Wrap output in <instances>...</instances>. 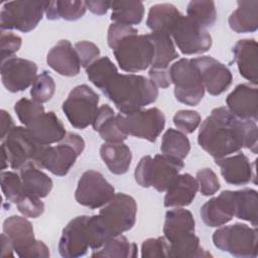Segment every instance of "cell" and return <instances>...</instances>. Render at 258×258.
<instances>
[{"mask_svg": "<svg viewBox=\"0 0 258 258\" xmlns=\"http://www.w3.org/2000/svg\"><path fill=\"white\" fill-rule=\"evenodd\" d=\"M173 124L184 134L192 133L201 124L202 117L194 110H179L173 116Z\"/></svg>", "mask_w": 258, "mask_h": 258, "instance_id": "44", "label": "cell"}, {"mask_svg": "<svg viewBox=\"0 0 258 258\" xmlns=\"http://www.w3.org/2000/svg\"><path fill=\"white\" fill-rule=\"evenodd\" d=\"M17 210L20 214L27 218H38L44 212V204L37 197L26 194L17 204Z\"/></svg>", "mask_w": 258, "mask_h": 258, "instance_id": "47", "label": "cell"}, {"mask_svg": "<svg viewBox=\"0 0 258 258\" xmlns=\"http://www.w3.org/2000/svg\"><path fill=\"white\" fill-rule=\"evenodd\" d=\"M257 137L256 121L239 119L227 107H218L202 122L198 143L217 159L239 152L243 147L256 154Z\"/></svg>", "mask_w": 258, "mask_h": 258, "instance_id": "1", "label": "cell"}, {"mask_svg": "<svg viewBox=\"0 0 258 258\" xmlns=\"http://www.w3.org/2000/svg\"><path fill=\"white\" fill-rule=\"evenodd\" d=\"M111 238L99 215L78 216L63 228L58 253L64 258H78L87 254L89 248L100 249Z\"/></svg>", "mask_w": 258, "mask_h": 258, "instance_id": "3", "label": "cell"}, {"mask_svg": "<svg viewBox=\"0 0 258 258\" xmlns=\"http://www.w3.org/2000/svg\"><path fill=\"white\" fill-rule=\"evenodd\" d=\"M198 189V181L191 174H178L165 190L163 205L166 208L186 207L195 200Z\"/></svg>", "mask_w": 258, "mask_h": 258, "instance_id": "26", "label": "cell"}, {"mask_svg": "<svg viewBox=\"0 0 258 258\" xmlns=\"http://www.w3.org/2000/svg\"><path fill=\"white\" fill-rule=\"evenodd\" d=\"M99 95L91 87L83 84L70 92L61 109L73 127L85 129L94 121L99 109Z\"/></svg>", "mask_w": 258, "mask_h": 258, "instance_id": "13", "label": "cell"}, {"mask_svg": "<svg viewBox=\"0 0 258 258\" xmlns=\"http://www.w3.org/2000/svg\"><path fill=\"white\" fill-rule=\"evenodd\" d=\"M0 180L1 189L5 199L12 204L16 205L27 194L19 173L17 174L14 171L2 170L0 173Z\"/></svg>", "mask_w": 258, "mask_h": 258, "instance_id": "41", "label": "cell"}, {"mask_svg": "<svg viewBox=\"0 0 258 258\" xmlns=\"http://www.w3.org/2000/svg\"><path fill=\"white\" fill-rule=\"evenodd\" d=\"M135 32H138V30L132 26L113 22L112 24H110L108 28V34H107L108 45L112 47L123 37Z\"/></svg>", "mask_w": 258, "mask_h": 258, "instance_id": "50", "label": "cell"}, {"mask_svg": "<svg viewBox=\"0 0 258 258\" xmlns=\"http://www.w3.org/2000/svg\"><path fill=\"white\" fill-rule=\"evenodd\" d=\"M175 99L187 106L199 105L205 96V86L191 58H180L169 68Z\"/></svg>", "mask_w": 258, "mask_h": 258, "instance_id": "8", "label": "cell"}, {"mask_svg": "<svg viewBox=\"0 0 258 258\" xmlns=\"http://www.w3.org/2000/svg\"><path fill=\"white\" fill-rule=\"evenodd\" d=\"M234 61L236 62L240 75L257 86L258 84V45L253 38H244L236 42L233 49Z\"/></svg>", "mask_w": 258, "mask_h": 258, "instance_id": "24", "label": "cell"}, {"mask_svg": "<svg viewBox=\"0 0 258 258\" xmlns=\"http://www.w3.org/2000/svg\"><path fill=\"white\" fill-rule=\"evenodd\" d=\"M136 215V201L124 192L115 194L99 212V217L111 237L131 230L135 225Z\"/></svg>", "mask_w": 258, "mask_h": 258, "instance_id": "11", "label": "cell"}, {"mask_svg": "<svg viewBox=\"0 0 258 258\" xmlns=\"http://www.w3.org/2000/svg\"><path fill=\"white\" fill-rule=\"evenodd\" d=\"M184 163L181 159L164 154L143 156L134 170L135 181L141 187H153L157 191H165L172 183Z\"/></svg>", "mask_w": 258, "mask_h": 258, "instance_id": "5", "label": "cell"}, {"mask_svg": "<svg viewBox=\"0 0 258 258\" xmlns=\"http://www.w3.org/2000/svg\"><path fill=\"white\" fill-rule=\"evenodd\" d=\"M85 149V140L76 133H67L55 146L46 145L38 162L40 168H45L52 174L64 176L75 164L77 158Z\"/></svg>", "mask_w": 258, "mask_h": 258, "instance_id": "10", "label": "cell"}, {"mask_svg": "<svg viewBox=\"0 0 258 258\" xmlns=\"http://www.w3.org/2000/svg\"><path fill=\"white\" fill-rule=\"evenodd\" d=\"M46 63L50 69L64 77L79 75L81 62L78 53L68 39L56 42L47 52Z\"/></svg>", "mask_w": 258, "mask_h": 258, "instance_id": "20", "label": "cell"}, {"mask_svg": "<svg viewBox=\"0 0 258 258\" xmlns=\"http://www.w3.org/2000/svg\"><path fill=\"white\" fill-rule=\"evenodd\" d=\"M228 110L242 120L257 121L258 118V91L252 84H240L227 96Z\"/></svg>", "mask_w": 258, "mask_h": 258, "instance_id": "19", "label": "cell"}, {"mask_svg": "<svg viewBox=\"0 0 258 258\" xmlns=\"http://www.w3.org/2000/svg\"><path fill=\"white\" fill-rule=\"evenodd\" d=\"M114 56L124 72L138 73L151 66L154 47L148 34L131 33L111 47Z\"/></svg>", "mask_w": 258, "mask_h": 258, "instance_id": "6", "label": "cell"}, {"mask_svg": "<svg viewBox=\"0 0 258 258\" xmlns=\"http://www.w3.org/2000/svg\"><path fill=\"white\" fill-rule=\"evenodd\" d=\"M37 77L34 61L11 56L1 60V80L3 86L11 93H18L30 87Z\"/></svg>", "mask_w": 258, "mask_h": 258, "instance_id": "16", "label": "cell"}, {"mask_svg": "<svg viewBox=\"0 0 258 258\" xmlns=\"http://www.w3.org/2000/svg\"><path fill=\"white\" fill-rule=\"evenodd\" d=\"M180 11L170 3H159L150 7L146 19V25L152 32H164L170 35V31L180 18Z\"/></svg>", "mask_w": 258, "mask_h": 258, "instance_id": "31", "label": "cell"}, {"mask_svg": "<svg viewBox=\"0 0 258 258\" xmlns=\"http://www.w3.org/2000/svg\"><path fill=\"white\" fill-rule=\"evenodd\" d=\"M14 111L19 121L27 127L32 120L44 112L42 104L27 98H21L14 105Z\"/></svg>", "mask_w": 258, "mask_h": 258, "instance_id": "43", "label": "cell"}, {"mask_svg": "<svg viewBox=\"0 0 258 258\" xmlns=\"http://www.w3.org/2000/svg\"><path fill=\"white\" fill-rule=\"evenodd\" d=\"M55 83L52 77L43 71L40 75H37L30 89L31 99L37 103H46L54 95Z\"/></svg>", "mask_w": 258, "mask_h": 258, "instance_id": "42", "label": "cell"}, {"mask_svg": "<svg viewBox=\"0 0 258 258\" xmlns=\"http://www.w3.org/2000/svg\"><path fill=\"white\" fill-rule=\"evenodd\" d=\"M22 44V39L19 35L6 30H1L0 33V51L1 60L14 56Z\"/></svg>", "mask_w": 258, "mask_h": 258, "instance_id": "48", "label": "cell"}, {"mask_svg": "<svg viewBox=\"0 0 258 258\" xmlns=\"http://www.w3.org/2000/svg\"><path fill=\"white\" fill-rule=\"evenodd\" d=\"M0 120H1V135H0V139L1 141L5 139V137L8 135V133L15 127L14 126V122L12 117L10 116V114L8 112H6L5 110H1L0 111Z\"/></svg>", "mask_w": 258, "mask_h": 258, "instance_id": "53", "label": "cell"}, {"mask_svg": "<svg viewBox=\"0 0 258 258\" xmlns=\"http://www.w3.org/2000/svg\"><path fill=\"white\" fill-rule=\"evenodd\" d=\"M197 181L199 185V190L203 196L210 197L215 195L220 189V181L212 168L205 167L197 172Z\"/></svg>", "mask_w": 258, "mask_h": 258, "instance_id": "45", "label": "cell"}, {"mask_svg": "<svg viewBox=\"0 0 258 258\" xmlns=\"http://www.w3.org/2000/svg\"><path fill=\"white\" fill-rule=\"evenodd\" d=\"M100 156L110 172L117 175L126 173L132 161V152L123 142L103 143L100 147Z\"/></svg>", "mask_w": 258, "mask_h": 258, "instance_id": "28", "label": "cell"}, {"mask_svg": "<svg viewBox=\"0 0 258 258\" xmlns=\"http://www.w3.org/2000/svg\"><path fill=\"white\" fill-rule=\"evenodd\" d=\"M49 1H10L5 2L0 11L1 30L16 29L21 32L33 30L45 13Z\"/></svg>", "mask_w": 258, "mask_h": 258, "instance_id": "9", "label": "cell"}, {"mask_svg": "<svg viewBox=\"0 0 258 258\" xmlns=\"http://www.w3.org/2000/svg\"><path fill=\"white\" fill-rule=\"evenodd\" d=\"M13 246L10 242V240L8 239V237L2 233L1 234V257H13Z\"/></svg>", "mask_w": 258, "mask_h": 258, "instance_id": "54", "label": "cell"}, {"mask_svg": "<svg viewBox=\"0 0 258 258\" xmlns=\"http://www.w3.org/2000/svg\"><path fill=\"white\" fill-rule=\"evenodd\" d=\"M230 28L237 33L254 32L258 28V1H237V8L228 19Z\"/></svg>", "mask_w": 258, "mask_h": 258, "instance_id": "29", "label": "cell"}, {"mask_svg": "<svg viewBox=\"0 0 258 258\" xmlns=\"http://www.w3.org/2000/svg\"><path fill=\"white\" fill-rule=\"evenodd\" d=\"M149 80L158 88L166 89L171 83V77L169 69H150L148 72Z\"/></svg>", "mask_w": 258, "mask_h": 258, "instance_id": "51", "label": "cell"}, {"mask_svg": "<svg viewBox=\"0 0 258 258\" xmlns=\"http://www.w3.org/2000/svg\"><path fill=\"white\" fill-rule=\"evenodd\" d=\"M87 7L85 1H49L45 9V15L48 20L64 19L75 21L82 18L86 13Z\"/></svg>", "mask_w": 258, "mask_h": 258, "instance_id": "37", "label": "cell"}, {"mask_svg": "<svg viewBox=\"0 0 258 258\" xmlns=\"http://www.w3.org/2000/svg\"><path fill=\"white\" fill-rule=\"evenodd\" d=\"M212 239L216 248L232 256L255 258L258 255L256 227L251 228L242 223L221 226L214 232Z\"/></svg>", "mask_w": 258, "mask_h": 258, "instance_id": "7", "label": "cell"}, {"mask_svg": "<svg viewBox=\"0 0 258 258\" xmlns=\"http://www.w3.org/2000/svg\"><path fill=\"white\" fill-rule=\"evenodd\" d=\"M45 146L39 144L26 127L15 126L1 143V169L9 165L19 170L30 162L38 166Z\"/></svg>", "mask_w": 258, "mask_h": 258, "instance_id": "4", "label": "cell"}, {"mask_svg": "<svg viewBox=\"0 0 258 258\" xmlns=\"http://www.w3.org/2000/svg\"><path fill=\"white\" fill-rule=\"evenodd\" d=\"M86 73L89 81L102 91L118 74V70L108 56H102L86 68Z\"/></svg>", "mask_w": 258, "mask_h": 258, "instance_id": "38", "label": "cell"}, {"mask_svg": "<svg viewBox=\"0 0 258 258\" xmlns=\"http://www.w3.org/2000/svg\"><path fill=\"white\" fill-rule=\"evenodd\" d=\"M196 222L192 214L182 208H174L166 212L163 225L164 238L168 243L181 240L195 234Z\"/></svg>", "mask_w": 258, "mask_h": 258, "instance_id": "25", "label": "cell"}, {"mask_svg": "<svg viewBox=\"0 0 258 258\" xmlns=\"http://www.w3.org/2000/svg\"><path fill=\"white\" fill-rule=\"evenodd\" d=\"M186 16L204 28L213 26L217 20L215 2L192 0L186 6Z\"/></svg>", "mask_w": 258, "mask_h": 258, "instance_id": "40", "label": "cell"}, {"mask_svg": "<svg viewBox=\"0 0 258 258\" xmlns=\"http://www.w3.org/2000/svg\"><path fill=\"white\" fill-rule=\"evenodd\" d=\"M111 20L125 25L139 24L144 16V6L141 1H112Z\"/></svg>", "mask_w": 258, "mask_h": 258, "instance_id": "35", "label": "cell"}, {"mask_svg": "<svg viewBox=\"0 0 258 258\" xmlns=\"http://www.w3.org/2000/svg\"><path fill=\"white\" fill-rule=\"evenodd\" d=\"M177 48L182 54H200L210 50L213 44L212 36L207 28L194 22L183 14L170 31Z\"/></svg>", "mask_w": 258, "mask_h": 258, "instance_id": "15", "label": "cell"}, {"mask_svg": "<svg viewBox=\"0 0 258 258\" xmlns=\"http://www.w3.org/2000/svg\"><path fill=\"white\" fill-rule=\"evenodd\" d=\"M169 245L164 237L148 238L141 245V257L155 258L168 257Z\"/></svg>", "mask_w": 258, "mask_h": 258, "instance_id": "46", "label": "cell"}, {"mask_svg": "<svg viewBox=\"0 0 258 258\" xmlns=\"http://www.w3.org/2000/svg\"><path fill=\"white\" fill-rule=\"evenodd\" d=\"M215 162L220 167L225 181L230 184L245 185L255 178L254 168L249 158L242 152L217 158Z\"/></svg>", "mask_w": 258, "mask_h": 258, "instance_id": "21", "label": "cell"}, {"mask_svg": "<svg viewBox=\"0 0 258 258\" xmlns=\"http://www.w3.org/2000/svg\"><path fill=\"white\" fill-rule=\"evenodd\" d=\"M115 195L114 186L104 175L93 169L86 170L78 181L75 199L81 206L91 210L105 206Z\"/></svg>", "mask_w": 258, "mask_h": 258, "instance_id": "14", "label": "cell"}, {"mask_svg": "<svg viewBox=\"0 0 258 258\" xmlns=\"http://www.w3.org/2000/svg\"><path fill=\"white\" fill-rule=\"evenodd\" d=\"M3 233L10 240L18 257L30 258L36 243L32 224L24 217L10 216L3 222Z\"/></svg>", "mask_w": 258, "mask_h": 258, "instance_id": "18", "label": "cell"}, {"mask_svg": "<svg viewBox=\"0 0 258 258\" xmlns=\"http://www.w3.org/2000/svg\"><path fill=\"white\" fill-rule=\"evenodd\" d=\"M18 171L27 194L39 199L48 196L53 182L40 167L30 162L23 165Z\"/></svg>", "mask_w": 258, "mask_h": 258, "instance_id": "30", "label": "cell"}, {"mask_svg": "<svg viewBox=\"0 0 258 258\" xmlns=\"http://www.w3.org/2000/svg\"><path fill=\"white\" fill-rule=\"evenodd\" d=\"M111 2L112 1L89 0V1H85V4H86L87 9H89L92 13L97 14V15H104L111 8Z\"/></svg>", "mask_w": 258, "mask_h": 258, "instance_id": "52", "label": "cell"}, {"mask_svg": "<svg viewBox=\"0 0 258 258\" xmlns=\"http://www.w3.org/2000/svg\"><path fill=\"white\" fill-rule=\"evenodd\" d=\"M74 47L78 53L81 67L85 69L88 68L100 56V49L94 42L88 40H81L76 42Z\"/></svg>", "mask_w": 258, "mask_h": 258, "instance_id": "49", "label": "cell"}, {"mask_svg": "<svg viewBox=\"0 0 258 258\" xmlns=\"http://www.w3.org/2000/svg\"><path fill=\"white\" fill-rule=\"evenodd\" d=\"M138 256V247L125 236L111 237L98 250H94L91 257L97 258H135Z\"/></svg>", "mask_w": 258, "mask_h": 258, "instance_id": "34", "label": "cell"}, {"mask_svg": "<svg viewBox=\"0 0 258 258\" xmlns=\"http://www.w3.org/2000/svg\"><path fill=\"white\" fill-rule=\"evenodd\" d=\"M148 35L154 47L150 69H168L169 63L179 56L171 36L164 32H151Z\"/></svg>", "mask_w": 258, "mask_h": 258, "instance_id": "33", "label": "cell"}, {"mask_svg": "<svg viewBox=\"0 0 258 258\" xmlns=\"http://www.w3.org/2000/svg\"><path fill=\"white\" fill-rule=\"evenodd\" d=\"M168 245H169L168 257H172V258L212 257V254L201 246L200 239L198 236H196V234L189 235L176 242L168 243Z\"/></svg>", "mask_w": 258, "mask_h": 258, "instance_id": "39", "label": "cell"}, {"mask_svg": "<svg viewBox=\"0 0 258 258\" xmlns=\"http://www.w3.org/2000/svg\"><path fill=\"white\" fill-rule=\"evenodd\" d=\"M160 150L162 154L183 160L190 150V142L186 134L179 130L168 128L162 135Z\"/></svg>", "mask_w": 258, "mask_h": 258, "instance_id": "36", "label": "cell"}, {"mask_svg": "<svg viewBox=\"0 0 258 258\" xmlns=\"http://www.w3.org/2000/svg\"><path fill=\"white\" fill-rule=\"evenodd\" d=\"M26 128L41 145L60 142L67 135L62 122L52 111L43 112L32 120Z\"/></svg>", "mask_w": 258, "mask_h": 258, "instance_id": "22", "label": "cell"}, {"mask_svg": "<svg viewBox=\"0 0 258 258\" xmlns=\"http://www.w3.org/2000/svg\"><path fill=\"white\" fill-rule=\"evenodd\" d=\"M203 222L212 228L221 227L230 222L234 215V205L231 190H223L218 197L207 201L200 212Z\"/></svg>", "mask_w": 258, "mask_h": 258, "instance_id": "23", "label": "cell"}, {"mask_svg": "<svg viewBox=\"0 0 258 258\" xmlns=\"http://www.w3.org/2000/svg\"><path fill=\"white\" fill-rule=\"evenodd\" d=\"M92 126L105 142H124L128 136L119 128L115 112L107 104L99 107Z\"/></svg>", "mask_w": 258, "mask_h": 258, "instance_id": "27", "label": "cell"}, {"mask_svg": "<svg viewBox=\"0 0 258 258\" xmlns=\"http://www.w3.org/2000/svg\"><path fill=\"white\" fill-rule=\"evenodd\" d=\"M235 217L250 222L254 227L257 226L258 211V192L253 188H243L240 190H231Z\"/></svg>", "mask_w": 258, "mask_h": 258, "instance_id": "32", "label": "cell"}, {"mask_svg": "<svg viewBox=\"0 0 258 258\" xmlns=\"http://www.w3.org/2000/svg\"><path fill=\"white\" fill-rule=\"evenodd\" d=\"M102 92L124 115L141 110L158 97L157 87L144 76L135 74H117Z\"/></svg>", "mask_w": 258, "mask_h": 258, "instance_id": "2", "label": "cell"}, {"mask_svg": "<svg viewBox=\"0 0 258 258\" xmlns=\"http://www.w3.org/2000/svg\"><path fill=\"white\" fill-rule=\"evenodd\" d=\"M191 59L200 72L205 90L210 95H221L231 86L233 76L229 68L224 63L208 55Z\"/></svg>", "mask_w": 258, "mask_h": 258, "instance_id": "17", "label": "cell"}, {"mask_svg": "<svg viewBox=\"0 0 258 258\" xmlns=\"http://www.w3.org/2000/svg\"><path fill=\"white\" fill-rule=\"evenodd\" d=\"M119 128L126 134L155 142L165 126V116L156 107L141 109L131 114H117Z\"/></svg>", "mask_w": 258, "mask_h": 258, "instance_id": "12", "label": "cell"}]
</instances>
